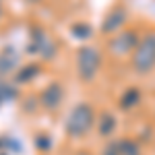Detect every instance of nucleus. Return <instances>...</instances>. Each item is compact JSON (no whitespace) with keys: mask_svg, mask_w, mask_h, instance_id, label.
Wrapping results in <instances>:
<instances>
[{"mask_svg":"<svg viewBox=\"0 0 155 155\" xmlns=\"http://www.w3.org/2000/svg\"><path fill=\"white\" fill-rule=\"evenodd\" d=\"M37 99H39V110L50 112V114L52 112H58L62 101H64V87H62V83L54 81V83L46 85L41 89V93L37 95Z\"/></svg>","mask_w":155,"mask_h":155,"instance_id":"39448f33","label":"nucleus"},{"mask_svg":"<svg viewBox=\"0 0 155 155\" xmlns=\"http://www.w3.org/2000/svg\"><path fill=\"white\" fill-rule=\"evenodd\" d=\"M118 128V118L112 110H104L97 114L95 120V132L101 137V139H112V134Z\"/></svg>","mask_w":155,"mask_h":155,"instance_id":"6e6552de","label":"nucleus"},{"mask_svg":"<svg viewBox=\"0 0 155 155\" xmlns=\"http://www.w3.org/2000/svg\"><path fill=\"white\" fill-rule=\"evenodd\" d=\"M118 143V153L120 155H141V145L130 137H122L116 141Z\"/></svg>","mask_w":155,"mask_h":155,"instance_id":"1a4fd4ad","label":"nucleus"},{"mask_svg":"<svg viewBox=\"0 0 155 155\" xmlns=\"http://www.w3.org/2000/svg\"><path fill=\"white\" fill-rule=\"evenodd\" d=\"M130 68L137 77H149L155 71V29L141 33V39L130 54Z\"/></svg>","mask_w":155,"mask_h":155,"instance_id":"f03ea898","label":"nucleus"},{"mask_svg":"<svg viewBox=\"0 0 155 155\" xmlns=\"http://www.w3.org/2000/svg\"><path fill=\"white\" fill-rule=\"evenodd\" d=\"M139 39H141L139 29L124 27L120 33L112 35V39L107 41V50H110L112 56H116V58H124V56H130L132 52H134L137 44H139Z\"/></svg>","mask_w":155,"mask_h":155,"instance_id":"20e7f679","label":"nucleus"},{"mask_svg":"<svg viewBox=\"0 0 155 155\" xmlns=\"http://www.w3.org/2000/svg\"><path fill=\"white\" fill-rule=\"evenodd\" d=\"M126 21H128V11H126V6L118 4V6H114L104 17V21H101V33L110 35V37L116 35V33H120L126 27Z\"/></svg>","mask_w":155,"mask_h":155,"instance_id":"423d86ee","label":"nucleus"},{"mask_svg":"<svg viewBox=\"0 0 155 155\" xmlns=\"http://www.w3.org/2000/svg\"><path fill=\"white\" fill-rule=\"evenodd\" d=\"M153 139H155V137H153Z\"/></svg>","mask_w":155,"mask_h":155,"instance_id":"4468645a","label":"nucleus"},{"mask_svg":"<svg viewBox=\"0 0 155 155\" xmlns=\"http://www.w3.org/2000/svg\"><path fill=\"white\" fill-rule=\"evenodd\" d=\"M143 104V89L137 87V85H130L126 89H122V93L118 97V110H122L124 114H130L137 107Z\"/></svg>","mask_w":155,"mask_h":155,"instance_id":"0eeeda50","label":"nucleus"},{"mask_svg":"<svg viewBox=\"0 0 155 155\" xmlns=\"http://www.w3.org/2000/svg\"><path fill=\"white\" fill-rule=\"evenodd\" d=\"M0 17H2V8H0Z\"/></svg>","mask_w":155,"mask_h":155,"instance_id":"f8f14e48","label":"nucleus"},{"mask_svg":"<svg viewBox=\"0 0 155 155\" xmlns=\"http://www.w3.org/2000/svg\"><path fill=\"white\" fill-rule=\"evenodd\" d=\"M101 64H104V56H101L99 48L91 46V44H85V46H81L77 50L74 66H77V77L83 83L95 81L99 71H101Z\"/></svg>","mask_w":155,"mask_h":155,"instance_id":"7ed1b4c3","label":"nucleus"},{"mask_svg":"<svg viewBox=\"0 0 155 155\" xmlns=\"http://www.w3.org/2000/svg\"><path fill=\"white\" fill-rule=\"evenodd\" d=\"M97 112L91 101H81L68 112L64 120V132L68 139H83L95 128Z\"/></svg>","mask_w":155,"mask_h":155,"instance_id":"f257e3e1","label":"nucleus"},{"mask_svg":"<svg viewBox=\"0 0 155 155\" xmlns=\"http://www.w3.org/2000/svg\"><path fill=\"white\" fill-rule=\"evenodd\" d=\"M153 116H155V112H153Z\"/></svg>","mask_w":155,"mask_h":155,"instance_id":"ddd939ff","label":"nucleus"},{"mask_svg":"<svg viewBox=\"0 0 155 155\" xmlns=\"http://www.w3.org/2000/svg\"><path fill=\"white\" fill-rule=\"evenodd\" d=\"M101 155H120L118 153V143H116V141H110V143H107V147H104Z\"/></svg>","mask_w":155,"mask_h":155,"instance_id":"9b49d317","label":"nucleus"},{"mask_svg":"<svg viewBox=\"0 0 155 155\" xmlns=\"http://www.w3.org/2000/svg\"><path fill=\"white\" fill-rule=\"evenodd\" d=\"M41 74V66L39 64H25L23 68L19 71V74H17V83H31L33 79H37Z\"/></svg>","mask_w":155,"mask_h":155,"instance_id":"9d476101","label":"nucleus"}]
</instances>
